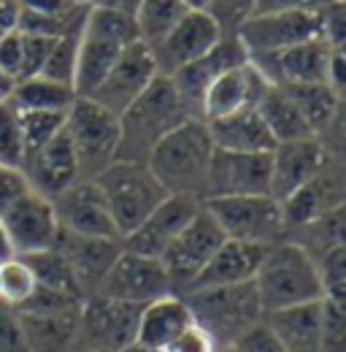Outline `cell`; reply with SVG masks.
<instances>
[{"mask_svg": "<svg viewBox=\"0 0 346 352\" xmlns=\"http://www.w3.org/2000/svg\"><path fill=\"white\" fill-rule=\"evenodd\" d=\"M211 155L214 141L209 125L192 117L157 141L146 166L171 195H195L203 201Z\"/></svg>", "mask_w": 346, "mask_h": 352, "instance_id": "obj_1", "label": "cell"}, {"mask_svg": "<svg viewBox=\"0 0 346 352\" xmlns=\"http://www.w3.org/2000/svg\"><path fill=\"white\" fill-rule=\"evenodd\" d=\"M187 120H192V114L181 103L173 82L168 76H157L119 114L117 160L146 163V157L157 146V141Z\"/></svg>", "mask_w": 346, "mask_h": 352, "instance_id": "obj_2", "label": "cell"}, {"mask_svg": "<svg viewBox=\"0 0 346 352\" xmlns=\"http://www.w3.org/2000/svg\"><path fill=\"white\" fill-rule=\"evenodd\" d=\"M255 287L265 314L322 298L316 261L290 239H281L265 250L262 263L255 274Z\"/></svg>", "mask_w": 346, "mask_h": 352, "instance_id": "obj_3", "label": "cell"}, {"mask_svg": "<svg viewBox=\"0 0 346 352\" xmlns=\"http://www.w3.org/2000/svg\"><path fill=\"white\" fill-rule=\"evenodd\" d=\"M181 298L192 311L195 325H200L214 339L219 350L233 347L246 331H252L265 317L255 282L189 290V293H181Z\"/></svg>", "mask_w": 346, "mask_h": 352, "instance_id": "obj_4", "label": "cell"}, {"mask_svg": "<svg viewBox=\"0 0 346 352\" xmlns=\"http://www.w3.org/2000/svg\"><path fill=\"white\" fill-rule=\"evenodd\" d=\"M135 41L141 38L130 14L89 6L82 38H79V60H76V76H73L76 95L79 98L92 95L111 71V65L119 60V54Z\"/></svg>", "mask_w": 346, "mask_h": 352, "instance_id": "obj_5", "label": "cell"}, {"mask_svg": "<svg viewBox=\"0 0 346 352\" xmlns=\"http://www.w3.org/2000/svg\"><path fill=\"white\" fill-rule=\"evenodd\" d=\"M111 220L117 225L119 239L132 233L141 222L146 220L163 201L171 195L157 176L149 171L146 163H128V160H114L108 168H103L95 176Z\"/></svg>", "mask_w": 346, "mask_h": 352, "instance_id": "obj_6", "label": "cell"}, {"mask_svg": "<svg viewBox=\"0 0 346 352\" xmlns=\"http://www.w3.org/2000/svg\"><path fill=\"white\" fill-rule=\"evenodd\" d=\"M65 135L79 160V176L95 179L117 160L119 117L92 98H76L65 111Z\"/></svg>", "mask_w": 346, "mask_h": 352, "instance_id": "obj_7", "label": "cell"}, {"mask_svg": "<svg viewBox=\"0 0 346 352\" xmlns=\"http://www.w3.org/2000/svg\"><path fill=\"white\" fill-rule=\"evenodd\" d=\"M203 209L214 217L222 228L224 239L246 241V244H262L270 247L284 239V214L281 204L273 195H222V198H206Z\"/></svg>", "mask_w": 346, "mask_h": 352, "instance_id": "obj_8", "label": "cell"}, {"mask_svg": "<svg viewBox=\"0 0 346 352\" xmlns=\"http://www.w3.org/2000/svg\"><path fill=\"white\" fill-rule=\"evenodd\" d=\"M141 307L114 301L106 296H86L79 307L76 317V333H73V350H108L119 352L135 342Z\"/></svg>", "mask_w": 346, "mask_h": 352, "instance_id": "obj_9", "label": "cell"}, {"mask_svg": "<svg viewBox=\"0 0 346 352\" xmlns=\"http://www.w3.org/2000/svg\"><path fill=\"white\" fill-rule=\"evenodd\" d=\"M222 241H224L222 228L200 206V212L181 228V233L160 255V263L168 271V279H171V287L176 296H181L192 285V279L203 271V265L211 261V255L219 250Z\"/></svg>", "mask_w": 346, "mask_h": 352, "instance_id": "obj_10", "label": "cell"}, {"mask_svg": "<svg viewBox=\"0 0 346 352\" xmlns=\"http://www.w3.org/2000/svg\"><path fill=\"white\" fill-rule=\"evenodd\" d=\"M95 293L114 301L146 307L163 296H171L173 287L160 258H146V255L122 250L119 258L106 271V276L100 279Z\"/></svg>", "mask_w": 346, "mask_h": 352, "instance_id": "obj_11", "label": "cell"}, {"mask_svg": "<svg viewBox=\"0 0 346 352\" xmlns=\"http://www.w3.org/2000/svg\"><path fill=\"white\" fill-rule=\"evenodd\" d=\"M322 36L319 11H270L252 14L235 33L246 54H273L281 49L303 44L308 38Z\"/></svg>", "mask_w": 346, "mask_h": 352, "instance_id": "obj_12", "label": "cell"}, {"mask_svg": "<svg viewBox=\"0 0 346 352\" xmlns=\"http://www.w3.org/2000/svg\"><path fill=\"white\" fill-rule=\"evenodd\" d=\"M270 195V152L216 149L206 174V198L222 195Z\"/></svg>", "mask_w": 346, "mask_h": 352, "instance_id": "obj_13", "label": "cell"}, {"mask_svg": "<svg viewBox=\"0 0 346 352\" xmlns=\"http://www.w3.org/2000/svg\"><path fill=\"white\" fill-rule=\"evenodd\" d=\"M157 76H160V71H157L152 49L143 41H135L119 54V60L111 65L106 79L86 98H92L95 103H100L103 109H108L119 117Z\"/></svg>", "mask_w": 346, "mask_h": 352, "instance_id": "obj_14", "label": "cell"}, {"mask_svg": "<svg viewBox=\"0 0 346 352\" xmlns=\"http://www.w3.org/2000/svg\"><path fill=\"white\" fill-rule=\"evenodd\" d=\"M336 160L338 157L316 135L276 144L270 152V195L281 204L287 195H292L298 187L316 179Z\"/></svg>", "mask_w": 346, "mask_h": 352, "instance_id": "obj_15", "label": "cell"}, {"mask_svg": "<svg viewBox=\"0 0 346 352\" xmlns=\"http://www.w3.org/2000/svg\"><path fill=\"white\" fill-rule=\"evenodd\" d=\"M333 52L336 49H330L322 36H316V38H308L303 44L273 52V54H255L249 57V63L276 87L316 85V82L327 85V68H330Z\"/></svg>", "mask_w": 346, "mask_h": 352, "instance_id": "obj_16", "label": "cell"}, {"mask_svg": "<svg viewBox=\"0 0 346 352\" xmlns=\"http://www.w3.org/2000/svg\"><path fill=\"white\" fill-rule=\"evenodd\" d=\"M51 206H54L57 225L62 230H71L79 236H95V239H119L108 204L95 179H79L65 192L51 198Z\"/></svg>", "mask_w": 346, "mask_h": 352, "instance_id": "obj_17", "label": "cell"}, {"mask_svg": "<svg viewBox=\"0 0 346 352\" xmlns=\"http://www.w3.org/2000/svg\"><path fill=\"white\" fill-rule=\"evenodd\" d=\"M222 38V30L216 28V22L198 8H189L176 25L173 30L160 41L152 46L154 63L160 76H171L178 68H184L187 63L198 60L200 54H206L209 49H214Z\"/></svg>", "mask_w": 346, "mask_h": 352, "instance_id": "obj_18", "label": "cell"}, {"mask_svg": "<svg viewBox=\"0 0 346 352\" xmlns=\"http://www.w3.org/2000/svg\"><path fill=\"white\" fill-rule=\"evenodd\" d=\"M246 60H249V54H246L244 44L235 36H222L214 49H209L198 60L187 63L184 68H178L168 79L173 82L181 103L187 106V111L195 120H200V100H203L209 85L214 82L219 74H224L227 68H235V65H241Z\"/></svg>", "mask_w": 346, "mask_h": 352, "instance_id": "obj_19", "label": "cell"}, {"mask_svg": "<svg viewBox=\"0 0 346 352\" xmlns=\"http://www.w3.org/2000/svg\"><path fill=\"white\" fill-rule=\"evenodd\" d=\"M0 225L5 230V239L14 255H33V252L51 250L60 230L51 201L33 190L0 217Z\"/></svg>", "mask_w": 346, "mask_h": 352, "instance_id": "obj_20", "label": "cell"}, {"mask_svg": "<svg viewBox=\"0 0 346 352\" xmlns=\"http://www.w3.org/2000/svg\"><path fill=\"white\" fill-rule=\"evenodd\" d=\"M200 206L203 201L195 195H165V201L122 239V250L146 258H160L165 247L181 233V228L200 212Z\"/></svg>", "mask_w": 346, "mask_h": 352, "instance_id": "obj_21", "label": "cell"}, {"mask_svg": "<svg viewBox=\"0 0 346 352\" xmlns=\"http://www.w3.org/2000/svg\"><path fill=\"white\" fill-rule=\"evenodd\" d=\"M51 250H57L62 255V261L68 263L71 274L76 276V282H79V287H82V293L86 298V296H92L97 290V285L106 276V271L119 258L122 241L119 239L79 236V233H71V230L60 228Z\"/></svg>", "mask_w": 346, "mask_h": 352, "instance_id": "obj_22", "label": "cell"}, {"mask_svg": "<svg viewBox=\"0 0 346 352\" xmlns=\"http://www.w3.org/2000/svg\"><path fill=\"white\" fill-rule=\"evenodd\" d=\"M268 87H270V82L249 60L235 68H227L206 89V95L200 100V120L211 122L219 117L235 114L241 109H255Z\"/></svg>", "mask_w": 346, "mask_h": 352, "instance_id": "obj_23", "label": "cell"}, {"mask_svg": "<svg viewBox=\"0 0 346 352\" xmlns=\"http://www.w3.org/2000/svg\"><path fill=\"white\" fill-rule=\"evenodd\" d=\"M33 192H38L43 198H57L60 192H65L71 184H76L79 176V160L76 152L71 146V138L65 135V128L57 133L49 144H43L38 152L27 155L19 166Z\"/></svg>", "mask_w": 346, "mask_h": 352, "instance_id": "obj_24", "label": "cell"}, {"mask_svg": "<svg viewBox=\"0 0 346 352\" xmlns=\"http://www.w3.org/2000/svg\"><path fill=\"white\" fill-rule=\"evenodd\" d=\"M344 206V179H341V168L338 160L325 168L316 179H311L308 184L298 187L292 195H287L281 201V214H284V228H301L305 222L316 220L333 209ZM287 236V233H284Z\"/></svg>", "mask_w": 346, "mask_h": 352, "instance_id": "obj_25", "label": "cell"}, {"mask_svg": "<svg viewBox=\"0 0 346 352\" xmlns=\"http://www.w3.org/2000/svg\"><path fill=\"white\" fill-rule=\"evenodd\" d=\"M268 247L262 244H246V241H233L224 239L219 244L211 261L203 265V271L192 279V285L184 290H203V287H222V285H241V282H255L262 255Z\"/></svg>", "mask_w": 346, "mask_h": 352, "instance_id": "obj_26", "label": "cell"}, {"mask_svg": "<svg viewBox=\"0 0 346 352\" xmlns=\"http://www.w3.org/2000/svg\"><path fill=\"white\" fill-rule=\"evenodd\" d=\"M262 320L287 352H322V298L268 311Z\"/></svg>", "mask_w": 346, "mask_h": 352, "instance_id": "obj_27", "label": "cell"}, {"mask_svg": "<svg viewBox=\"0 0 346 352\" xmlns=\"http://www.w3.org/2000/svg\"><path fill=\"white\" fill-rule=\"evenodd\" d=\"M192 322H195L192 311H189L187 301L181 296H176V293L163 296V298L141 307L138 328H135V342L149 347V350L163 352Z\"/></svg>", "mask_w": 346, "mask_h": 352, "instance_id": "obj_28", "label": "cell"}, {"mask_svg": "<svg viewBox=\"0 0 346 352\" xmlns=\"http://www.w3.org/2000/svg\"><path fill=\"white\" fill-rule=\"evenodd\" d=\"M216 149L227 152H273L276 141L265 128L257 109H241L235 114L206 122Z\"/></svg>", "mask_w": 346, "mask_h": 352, "instance_id": "obj_29", "label": "cell"}, {"mask_svg": "<svg viewBox=\"0 0 346 352\" xmlns=\"http://www.w3.org/2000/svg\"><path fill=\"white\" fill-rule=\"evenodd\" d=\"M16 311V309H14ZM76 317L79 309L73 311H16L22 336L27 342L30 352H71L73 350V333H76Z\"/></svg>", "mask_w": 346, "mask_h": 352, "instance_id": "obj_30", "label": "cell"}, {"mask_svg": "<svg viewBox=\"0 0 346 352\" xmlns=\"http://www.w3.org/2000/svg\"><path fill=\"white\" fill-rule=\"evenodd\" d=\"M257 114L262 117L265 128L270 131L276 144H287V141H301L314 135L308 122L303 120V114L298 111V106L292 103V98L281 87L270 85L265 89V95L260 98V103L255 106Z\"/></svg>", "mask_w": 346, "mask_h": 352, "instance_id": "obj_31", "label": "cell"}, {"mask_svg": "<svg viewBox=\"0 0 346 352\" xmlns=\"http://www.w3.org/2000/svg\"><path fill=\"white\" fill-rule=\"evenodd\" d=\"M281 89L292 98L303 120L314 135H322L338 117H341V95L330 85L316 82V85H281Z\"/></svg>", "mask_w": 346, "mask_h": 352, "instance_id": "obj_32", "label": "cell"}, {"mask_svg": "<svg viewBox=\"0 0 346 352\" xmlns=\"http://www.w3.org/2000/svg\"><path fill=\"white\" fill-rule=\"evenodd\" d=\"M76 98H79L76 89L68 85L51 82L46 76H30L14 82L8 100L19 111H68Z\"/></svg>", "mask_w": 346, "mask_h": 352, "instance_id": "obj_33", "label": "cell"}, {"mask_svg": "<svg viewBox=\"0 0 346 352\" xmlns=\"http://www.w3.org/2000/svg\"><path fill=\"white\" fill-rule=\"evenodd\" d=\"M187 11L189 8L184 6V0H141L138 8H135V14H132L138 38L152 49V46L160 44L171 33L173 25Z\"/></svg>", "mask_w": 346, "mask_h": 352, "instance_id": "obj_34", "label": "cell"}, {"mask_svg": "<svg viewBox=\"0 0 346 352\" xmlns=\"http://www.w3.org/2000/svg\"><path fill=\"white\" fill-rule=\"evenodd\" d=\"M16 258H22L25 263L30 265L38 287L57 290V293H65V296H73V298H84L76 276L71 274V268H68V263L62 261V255L57 250H43V252L16 255Z\"/></svg>", "mask_w": 346, "mask_h": 352, "instance_id": "obj_35", "label": "cell"}, {"mask_svg": "<svg viewBox=\"0 0 346 352\" xmlns=\"http://www.w3.org/2000/svg\"><path fill=\"white\" fill-rule=\"evenodd\" d=\"M84 28V25H82ZM82 28H73L68 33H62L60 38H54V46L43 63L41 74L51 82L68 85L73 87V76H76V60H79V38H82Z\"/></svg>", "mask_w": 346, "mask_h": 352, "instance_id": "obj_36", "label": "cell"}, {"mask_svg": "<svg viewBox=\"0 0 346 352\" xmlns=\"http://www.w3.org/2000/svg\"><path fill=\"white\" fill-rule=\"evenodd\" d=\"M36 290V276L22 258H8L0 263V304L19 309Z\"/></svg>", "mask_w": 346, "mask_h": 352, "instance_id": "obj_37", "label": "cell"}, {"mask_svg": "<svg viewBox=\"0 0 346 352\" xmlns=\"http://www.w3.org/2000/svg\"><path fill=\"white\" fill-rule=\"evenodd\" d=\"M19 128L27 157L65 128V111H19Z\"/></svg>", "mask_w": 346, "mask_h": 352, "instance_id": "obj_38", "label": "cell"}, {"mask_svg": "<svg viewBox=\"0 0 346 352\" xmlns=\"http://www.w3.org/2000/svg\"><path fill=\"white\" fill-rule=\"evenodd\" d=\"M319 279H322V298L346 307V247H333L319 261Z\"/></svg>", "mask_w": 346, "mask_h": 352, "instance_id": "obj_39", "label": "cell"}, {"mask_svg": "<svg viewBox=\"0 0 346 352\" xmlns=\"http://www.w3.org/2000/svg\"><path fill=\"white\" fill-rule=\"evenodd\" d=\"M25 160V144L19 128V109L11 100L0 103V163L5 166H22Z\"/></svg>", "mask_w": 346, "mask_h": 352, "instance_id": "obj_40", "label": "cell"}, {"mask_svg": "<svg viewBox=\"0 0 346 352\" xmlns=\"http://www.w3.org/2000/svg\"><path fill=\"white\" fill-rule=\"evenodd\" d=\"M206 14L216 22L222 36H235L238 28L255 14V0H209Z\"/></svg>", "mask_w": 346, "mask_h": 352, "instance_id": "obj_41", "label": "cell"}, {"mask_svg": "<svg viewBox=\"0 0 346 352\" xmlns=\"http://www.w3.org/2000/svg\"><path fill=\"white\" fill-rule=\"evenodd\" d=\"M322 352H346V307L322 298Z\"/></svg>", "mask_w": 346, "mask_h": 352, "instance_id": "obj_42", "label": "cell"}, {"mask_svg": "<svg viewBox=\"0 0 346 352\" xmlns=\"http://www.w3.org/2000/svg\"><path fill=\"white\" fill-rule=\"evenodd\" d=\"M22 33V30H19ZM54 46V38L49 36H38V33H22V71H19V79H30V76H38ZM16 79V82H19Z\"/></svg>", "mask_w": 346, "mask_h": 352, "instance_id": "obj_43", "label": "cell"}, {"mask_svg": "<svg viewBox=\"0 0 346 352\" xmlns=\"http://www.w3.org/2000/svg\"><path fill=\"white\" fill-rule=\"evenodd\" d=\"M30 190H33V187H30L27 176H25V171H22L19 166H5V163H0V217H3L16 201H22Z\"/></svg>", "mask_w": 346, "mask_h": 352, "instance_id": "obj_44", "label": "cell"}, {"mask_svg": "<svg viewBox=\"0 0 346 352\" xmlns=\"http://www.w3.org/2000/svg\"><path fill=\"white\" fill-rule=\"evenodd\" d=\"M319 19H322V38L327 41V46L344 52V38H346L344 0H330L319 11Z\"/></svg>", "mask_w": 346, "mask_h": 352, "instance_id": "obj_45", "label": "cell"}, {"mask_svg": "<svg viewBox=\"0 0 346 352\" xmlns=\"http://www.w3.org/2000/svg\"><path fill=\"white\" fill-rule=\"evenodd\" d=\"M235 352H287L281 347V342L270 333V328L265 325V320L257 322L252 331H246L235 344H233Z\"/></svg>", "mask_w": 346, "mask_h": 352, "instance_id": "obj_46", "label": "cell"}, {"mask_svg": "<svg viewBox=\"0 0 346 352\" xmlns=\"http://www.w3.org/2000/svg\"><path fill=\"white\" fill-rule=\"evenodd\" d=\"M0 352H30L22 336L16 311L5 304H0Z\"/></svg>", "mask_w": 346, "mask_h": 352, "instance_id": "obj_47", "label": "cell"}, {"mask_svg": "<svg viewBox=\"0 0 346 352\" xmlns=\"http://www.w3.org/2000/svg\"><path fill=\"white\" fill-rule=\"evenodd\" d=\"M216 350H219V347L214 344V339H211L200 325L192 322V325L184 328L163 352H216Z\"/></svg>", "mask_w": 346, "mask_h": 352, "instance_id": "obj_48", "label": "cell"}, {"mask_svg": "<svg viewBox=\"0 0 346 352\" xmlns=\"http://www.w3.org/2000/svg\"><path fill=\"white\" fill-rule=\"evenodd\" d=\"M0 71L11 76L14 82L19 79V71H22V33L19 30H11L0 38Z\"/></svg>", "mask_w": 346, "mask_h": 352, "instance_id": "obj_49", "label": "cell"}, {"mask_svg": "<svg viewBox=\"0 0 346 352\" xmlns=\"http://www.w3.org/2000/svg\"><path fill=\"white\" fill-rule=\"evenodd\" d=\"M330 0H255V14L270 11H322Z\"/></svg>", "mask_w": 346, "mask_h": 352, "instance_id": "obj_50", "label": "cell"}, {"mask_svg": "<svg viewBox=\"0 0 346 352\" xmlns=\"http://www.w3.org/2000/svg\"><path fill=\"white\" fill-rule=\"evenodd\" d=\"M22 3L19 0H0V38L19 28Z\"/></svg>", "mask_w": 346, "mask_h": 352, "instance_id": "obj_51", "label": "cell"}, {"mask_svg": "<svg viewBox=\"0 0 346 352\" xmlns=\"http://www.w3.org/2000/svg\"><path fill=\"white\" fill-rule=\"evenodd\" d=\"M92 6H100V8H111V11H122V14H135L138 3L141 0H89Z\"/></svg>", "mask_w": 346, "mask_h": 352, "instance_id": "obj_52", "label": "cell"}, {"mask_svg": "<svg viewBox=\"0 0 346 352\" xmlns=\"http://www.w3.org/2000/svg\"><path fill=\"white\" fill-rule=\"evenodd\" d=\"M11 89H14V79H11V76H5V74L0 71V103L11 98Z\"/></svg>", "mask_w": 346, "mask_h": 352, "instance_id": "obj_53", "label": "cell"}, {"mask_svg": "<svg viewBox=\"0 0 346 352\" xmlns=\"http://www.w3.org/2000/svg\"><path fill=\"white\" fill-rule=\"evenodd\" d=\"M8 258H14V250H11V244H8V239H5V230H3V225H0V263L8 261Z\"/></svg>", "mask_w": 346, "mask_h": 352, "instance_id": "obj_54", "label": "cell"}, {"mask_svg": "<svg viewBox=\"0 0 346 352\" xmlns=\"http://www.w3.org/2000/svg\"><path fill=\"white\" fill-rule=\"evenodd\" d=\"M119 352H154V350H149V347H143V344H138V342H130L128 347H122Z\"/></svg>", "mask_w": 346, "mask_h": 352, "instance_id": "obj_55", "label": "cell"}, {"mask_svg": "<svg viewBox=\"0 0 346 352\" xmlns=\"http://www.w3.org/2000/svg\"><path fill=\"white\" fill-rule=\"evenodd\" d=\"M184 6H187V8H198V11H206L209 0H184Z\"/></svg>", "mask_w": 346, "mask_h": 352, "instance_id": "obj_56", "label": "cell"}, {"mask_svg": "<svg viewBox=\"0 0 346 352\" xmlns=\"http://www.w3.org/2000/svg\"><path fill=\"white\" fill-rule=\"evenodd\" d=\"M216 352H235L233 347H224V350H216Z\"/></svg>", "mask_w": 346, "mask_h": 352, "instance_id": "obj_57", "label": "cell"}, {"mask_svg": "<svg viewBox=\"0 0 346 352\" xmlns=\"http://www.w3.org/2000/svg\"><path fill=\"white\" fill-rule=\"evenodd\" d=\"M79 352H108V350H79Z\"/></svg>", "mask_w": 346, "mask_h": 352, "instance_id": "obj_58", "label": "cell"}, {"mask_svg": "<svg viewBox=\"0 0 346 352\" xmlns=\"http://www.w3.org/2000/svg\"><path fill=\"white\" fill-rule=\"evenodd\" d=\"M84 3H89V0H84Z\"/></svg>", "mask_w": 346, "mask_h": 352, "instance_id": "obj_59", "label": "cell"}]
</instances>
